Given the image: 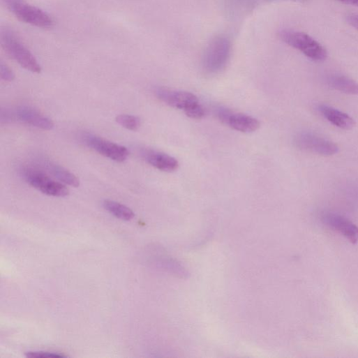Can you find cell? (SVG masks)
Returning a JSON list of instances; mask_svg holds the SVG:
<instances>
[{
  "label": "cell",
  "instance_id": "cell-15",
  "mask_svg": "<svg viewBox=\"0 0 358 358\" xmlns=\"http://www.w3.org/2000/svg\"><path fill=\"white\" fill-rule=\"evenodd\" d=\"M328 84L334 89L348 95H358V83L346 76L334 75L328 78Z\"/></svg>",
  "mask_w": 358,
  "mask_h": 358
},
{
  "label": "cell",
  "instance_id": "cell-14",
  "mask_svg": "<svg viewBox=\"0 0 358 358\" xmlns=\"http://www.w3.org/2000/svg\"><path fill=\"white\" fill-rule=\"evenodd\" d=\"M40 164L60 182L75 188L80 186V179L64 167L45 158L40 159Z\"/></svg>",
  "mask_w": 358,
  "mask_h": 358
},
{
  "label": "cell",
  "instance_id": "cell-19",
  "mask_svg": "<svg viewBox=\"0 0 358 358\" xmlns=\"http://www.w3.org/2000/svg\"><path fill=\"white\" fill-rule=\"evenodd\" d=\"M0 75H1V78L6 82H12L15 79L13 71L3 63H1V66H0Z\"/></svg>",
  "mask_w": 358,
  "mask_h": 358
},
{
  "label": "cell",
  "instance_id": "cell-2",
  "mask_svg": "<svg viewBox=\"0 0 358 358\" xmlns=\"http://www.w3.org/2000/svg\"><path fill=\"white\" fill-rule=\"evenodd\" d=\"M1 43L6 52L22 68L33 73H41L40 64L12 31H2Z\"/></svg>",
  "mask_w": 358,
  "mask_h": 358
},
{
  "label": "cell",
  "instance_id": "cell-12",
  "mask_svg": "<svg viewBox=\"0 0 358 358\" xmlns=\"http://www.w3.org/2000/svg\"><path fill=\"white\" fill-rule=\"evenodd\" d=\"M142 156L148 164L165 172H173L177 170L179 165L174 157L152 149L143 150Z\"/></svg>",
  "mask_w": 358,
  "mask_h": 358
},
{
  "label": "cell",
  "instance_id": "cell-4",
  "mask_svg": "<svg viewBox=\"0 0 358 358\" xmlns=\"http://www.w3.org/2000/svg\"><path fill=\"white\" fill-rule=\"evenodd\" d=\"M21 173L28 184L45 195L64 197L70 193L64 184L54 181L38 170L26 167L21 170Z\"/></svg>",
  "mask_w": 358,
  "mask_h": 358
},
{
  "label": "cell",
  "instance_id": "cell-7",
  "mask_svg": "<svg viewBox=\"0 0 358 358\" xmlns=\"http://www.w3.org/2000/svg\"><path fill=\"white\" fill-rule=\"evenodd\" d=\"M296 146L303 150L322 156H331L338 153V146L323 137L311 133H302L294 138Z\"/></svg>",
  "mask_w": 358,
  "mask_h": 358
},
{
  "label": "cell",
  "instance_id": "cell-16",
  "mask_svg": "<svg viewBox=\"0 0 358 358\" xmlns=\"http://www.w3.org/2000/svg\"><path fill=\"white\" fill-rule=\"evenodd\" d=\"M103 205L107 211L121 220L128 221L135 217L132 209L119 202L107 200Z\"/></svg>",
  "mask_w": 358,
  "mask_h": 358
},
{
  "label": "cell",
  "instance_id": "cell-21",
  "mask_svg": "<svg viewBox=\"0 0 358 358\" xmlns=\"http://www.w3.org/2000/svg\"><path fill=\"white\" fill-rule=\"evenodd\" d=\"M336 1L345 5L358 7V0H336Z\"/></svg>",
  "mask_w": 358,
  "mask_h": 358
},
{
  "label": "cell",
  "instance_id": "cell-3",
  "mask_svg": "<svg viewBox=\"0 0 358 358\" xmlns=\"http://www.w3.org/2000/svg\"><path fill=\"white\" fill-rule=\"evenodd\" d=\"M3 1L7 8L22 22L41 29H50L54 27V22L49 15L28 4L24 0Z\"/></svg>",
  "mask_w": 358,
  "mask_h": 358
},
{
  "label": "cell",
  "instance_id": "cell-13",
  "mask_svg": "<svg viewBox=\"0 0 358 358\" xmlns=\"http://www.w3.org/2000/svg\"><path fill=\"white\" fill-rule=\"evenodd\" d=\"M318 109L329 123L338 128L349 130L354 128L355 125V122L352 117L331 107L322 105L319 106Z\"/></svg>",
  "mask_w": 358,
  "mask_h": 358
},
{
  "label": "cell",
  "instance_id": "cell-9",
  "mask_svg": "<svg viewBox=\"0 0 358 358\" xmlns=\"http://www.w3.org/2000/svg\"><path fill=\"white\" fill-rule=\"evenodd\" d=\"M157 98L166 105L186 112L200 104L197 98L193 94L160 88L155 91Z\"/></svg>",
  "mask_w": 358,
  "mask_h": 358
},
{
  "label": "cell",
  "instance_id": "cell-5",
  "mask_svg": "<svg viewBox=\"0 0 358 358\" xmlns=\"http://www.w3.org/2000/svg\"><path fill=\"white\" fill-rule=\"evenodd\" d=\"M231 52L229 40L223 38L214 40L208 46L203 59V67L209 74H216L225 68Z\"/></svg>",
  "mask_w": 358,
  "mask_h": 358
},
{
  "label": "cell",
  "instance_id": "cell-11",
  "mask_svg": "<svg viewBox=\"0 0 358 358\" xmlns=\"http://www.w3.org/2000/svg\"><path fill=\"white\" fill-rule=\"evenodd\" d=\"M13 112L14 121H19L45 130H51L54 128L52 119L41 112L28 106H21Z\"/></svg>",
  "mask_w": 358,
  "mask_h": 358
},
{
  "label": "cell",
  "instance_id": "cell-1",
  "mask_svg": "<svg viewBox=\"0 0 358 358\" xmlns=\"http://www.w3.org/2000/svg\"><path fill=\"white\" fill-rule=\"evenodd\" d=\"M278 36L284 43L298 50L312 61H323L327 57L325 48L306 33L283 30Z\"/></svg>",
  "mask_w": 358,
  "mask_h": 358
},
{
  "label": "cell",
  "instance_id": "cell-8",
  "mask_svg": "<svg viewBox=\"0 0 358 358\" xmlns=\"http://www.w3.org/2000/svg\"><path fill=\"white\" fill-rule=\"evenodd\" d=\"M217 117L223 124L241 133H253L260 128V122L256 119L227 109H218Z\"/></svg>",
  "mask_w": 358,
  "mask_h": 358
},
{
  "label": "cell",
  "instance_id": "cell-17",
  "mask_svg": "<svg viewBox=\"0 0 358 358\" xmlns=\"http://www.w3.org/2000/svg\"><path fill=\"white\" fill-rule=\"evenodd\" d=\"M116 121L123 128L131 131H136L141 126L140 119L133 115H119L116 118Z\"/></svg>",
  "mask_w": 358,
  "mask_h": 358
},
{
  "label": "cell",
  "instance_id": "cell-10",
  "mask_svg": "<svg viewBox=\"0 0 358 358\" xmlns=\"http://www.w3.org/2000/svg\"><path fill=\"white\" fill-rule=\"evenodd\" d=\"M320 219L325 225L338 232L351 244L358 243V227L346 218L334 213L324 212Z\"/></svg>",
  "mask_w": 358,
  "mask_h": 358
},
{
  "label": "cell",
  "instance_id": "cell-20",
  "mask_svg": "<svg viewBox=\"0 0 358 358\" xmlns=\"http://www.w3.org/2000/svg\"><path fill=\"white\" fill-rule=\"evenodd\" d=\"M348 24L352 28L358 31V15L350 14L346 16Z\"/></svg>",
  "mask_w": 358,
  "mask_h": 358
},
{
  "label": "cell",
  "instance_id": "cell-18",
  "mask_svg": "<svg viewBox=\"0 0 358 358\" xmlns=\"http://www.w3.org/2000/svg\"><path fill=\"white\" fill-rule=\"evenodd\" d=\"M26 355L28 357L31 358H47V357H65L66 356L61 354L50 352H43V351H34L28 352Z\"/></svg>",
  "mask_w": 358,
  "mask_h": 358
},
{
  "label": "cell",
  "instance_id": "cell-6",
  "mask_svg": "<svg viewBox=\"0 0 358 358\" xmlns=\"http://www.w3.org/2000/svg\"><path fill=\"white\" fill-rule=\"evenodd\" d=\"M82 139L89 148L115 162L123 163L129 156V151L126 147L94 134L86 133L82 136Z\"/></svg>",
  "mask_w": 358,
  "mask_h": 358
}]
</instances>
